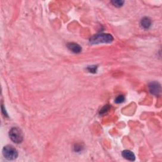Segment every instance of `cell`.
Instances as JSON below:
<instances>
[{"label": "cell", "mask_w": 162, "mask_h": 162, "mask_svg": "<svg viewBox=\"0 0 162 162\" xmlns=\"http://www.w3.org/2000/svg\"><path fill=\"white\" fill-rule=\"evenodd\" d=\"M113 40L112 35L109 34H99L93 35L90 39V43L93 44L101 43H110Z\"/></svg>", "instance_id": "cell-1"}, {"label": "cell", "mask_w": 162, "mask_h": 162, "mask_svg": "<svg viewBox=\"0 0 162 162\" xmlns=\"http://www.w3.org/2000/svg\"><path fill=\"white\" fill-rule=\"evenodd\" d=\"M3 155L6 159L8 160H13L16 159L18 153L17 150L12 146H6L3 149Z\"/></svg>", "instance_id": "cell-2"}, {"label": "cell", "mask_w": 162, "mask_h": 162, "mask_svg": "<svg viewBox=\"0 0 162 162\" xmlns=\"http://www.w3.org/2000/svg\"><path fill=\"white\" fill-rule=\"evenodd\" d=\"M10 138L16 144L21 143L23 141V134L20 129L17 127H13L9 132Z\"/></svg>", "instance_id": "cell-3"}, {"label": "cell", "mask_w": 162, "mask_h": 162, "mask_svg": "<svg viewBox=\"0 0 162 162\" xmlns=\"http://www.w3.org/2000/svg\"><path fill=\"white\" fill-rule=\"evenodd\" d=\"M149 92L153 95L158 96L161 93V85L156 82H151L149 85Z\"/></svg>", "instance_id": "cell-4"}, {"label": "cell", "mask_w": 162, "mask_h": 162, "mask_svg": "<svg viewBox=\"0 0 162 162\" xmlns=\"http://www.w3.org/2000/svg\"><path fill=\"white\" fill-rule=\"evenodd\" d=\"M67 48L74 53H79L82 51L80 45L75 43H69L67 44Z\"/></svg>", "instance_id": "cell-5"}, {"label": "cell", "mask_w": 162, "mask_h": 162, "mask_svg": "<svg viewBox=\"0 0 162 162\" xmlns=\"http://www.w3.org/2000/svg\"><path fill=\"white\" fill-rule=\"evenodd\" d=\"M122 156L126 160H129V161H134L135 159V155L133 153V152L130 151V150H124L122 153Z\"/></svg>", "instance_id": "cell-6"}, {"label": "cell", "mask_w": 162, "mask_h": 162, "mask_svg": "<svg viewBox=\"0 0 162 162\" xmlns=\"http://www.w3.org/2000/svg\"><path fill=\"white\" fill-rule=\"evenodd\" d=\"M142 27L144 29H149L151 25V21L149 18L148 17H144L141 20V22Z\"/></svg>", "instance_id": "cell-7"}, {"label": "cell", "mask_w": 162, "mask_h": 162, "mask_svg": "<svg viewBox=\"0 0 162 162\" xmlns=\"http://www.w3.org/2000/svg\"><path fill=\"white\" fill-rule=\"evenodd\" d=\"M111 3H112L115 7L119 8V7H121L123 6L124 1H120V0H115V1H111Z\"/></svg>", "instance_id": "cell-8"}, {"label": "cell", "mask_w": 162, "mask_h": 162, "mask_svg": "<svg viewBox=\"0 0 162 162\" xmlns=\"http://www.w3.org/2000/svg\"><path fill=\"white\" fill-rule=\"evenodd\" d=\"M115 101L116 103H118V104L122 103H123L124 101H125V97L123 95H119V96H117V97L116 98Z\"/></svg>", "instance_id": "cell-9"}, {"label": "cell", "mask_w": 162, "mask_h": 162, "mask_svg": "<svg viewBox=\"0 0 162 162\" xmlns=\"http://www.w3.org/2000/svg\"><path fill=\"white\" fill-rule=\"evenodd\" d=\"M88 70L90 72H92V73H95L96 70H97V67H96L95 65H93V66H91V67H89L88 68Z\"/></svg>", "instance_id": "cell-10"}, {"label": "cell", "mask_w": 162, "mask_h": 162, "mask_svg": "<svg viewBox=\"0 0 162 162\" xmlns=\"http://www.w3.org/2000/svg\"><path fill=\"white\" fill-rule=\"evenodd\" d=\"M109 110V108H108V106H105V107L101 110L100 111V114H103V113H106L107 111H108Z\"/></svg>", "instance_id": "cell-11"}]
</instances>
